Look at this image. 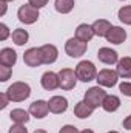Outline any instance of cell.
Here are the masks:
<instances>
[{
    "instance_id": "52a82bcc",
    "label": "cell",
    "mask_w": 131,
    "mask_h": 133,
    "mask_svg": "<svg viewBox=\"0 0 131 133\" xmlns=\"http://www.w3.org/2000/svg\"><path fill=\"white\" fill-rule=\"evenodd\" d=\"M59 79H60V88L62 90H72L76 87V82H77L76 70L62 68L59 71Z\"/></svg>"
},
{
    "instance_id": "484cf974",
    "label": "cell",
    "mask_w": 131,
    "mask_h": 133,
    "mask_svg": "<svg viewBox=\"0 0 131 133\" xmlns=\"http://www.w3.org/2000/svg\"><path fill=\"white\" fill-rule=\"evenodd\" d=\"M119 90H120L122 95L131 98V82H122V84L119 85Z\"/></svg>"
},
{
    "instance_id": "2e32d148",
    "label": "cell",
    "mask_w": 131,
    "mask_h": 133,
    "mask_svg": "<svg viewBox=\"0 0 131 133\" xmlns=\"http://www.w3.org/2000/svg\"><path fill=\"white\" fill-rule=\"evenodd\" d=\"M17 62V53L12 48H3L0 51V64L6 66H12Z\"/></svg>"
},
{
    "instance_id": "e0dca14e",
    "label": "cell",
    "mask_w": 131,
    "mask_h": 133,
    "mask_svg": "<svg viewBox=\"0 0 131 133\" xmlns=\"http://www.w3.org/2000/svg\"><path fill=\"white\" fill-rule=\"evenodd\" d=\"M117 74L123 79H131V57H122L117 62Z\"/></svg>"
},
{
    "instance_id": "ba28073f",
    "label": "cell",
    "mask_w": 131,
    "mask_h": 133,
    "mask_svg": "<svg viewBox=\"0 0 131 133\" xmlns=\"http://www.w3.org/2000/svg\"><path fill=\"white\" fill-rule=\"evenodd\" d=\"M23 61L28 66H39L40 64H43V54H42V50L40 48H30L25 51L23 54Z\"/></svg>"
},
{
    "instance_id": "d590c367",
    "label": "cell",
    "mask_w": 131,
    "mask_h": 133,
    "mask_svg": "<svg viewBox=\"0 0 131 133\" xmlns=\"http://www.w3.org/2000/svg\"><path fill=\"white\" fill-rule=\"evenodd\" d=\"M108 133H119V132H108Z\"/></svg>"
},
{
    "instance_id": "277c9868",
    "label": "cell",
    "mask_w": 131,
    "mask_h": 133,
    "mask_svg": "<svg viewBox=\"0 0 131 133\" xmlns=\"http://www.w3.org/2000/svg\"><path fill=\"white\" fill-rule=\"evenodd\" d=\"M86 48H88V43L86 42H82L76 37H71L68 39L65 43V51L69 57H80L86 53Z\"/></svg>"
},
{
    "instance_id": "cb8c5ba5",
    "label": "cell",
    "mask_w": 131,
    "mask_h": 133,
    "mask_svg": "<svg viewBox=\"0 0 131 133\" xmlns=\"http://www.w3.org/2000/svg\"><path fill=\"white\" fill-rule=\"evenodd\" d=\"M119 20L123 22L125 25H131V5H127V6H122L119 9Z\"/></svg>"
},
{
    "instance_id": "9c48e42d",
    "label": "cell",
    "mask_w": 131,
    "mask_h": 133,
    "mask_svg": "<svg viewBox=\"0 0 131 133\" xmlns=\"http://www.w3.org/2000/svg\"><path fill=\"white\" fill-rule=\"evenodd\" d=\"M40 84H42V87H43L45 90L53 91V90H56V88L60 87L59 74H56V73H53V71H46V73H43V76H42V79H40Z\"/></svg>"
},
{
    "instance_id": "6da1fadb",
    "label": "cell",
    "mask_w": 131,
    "mask_h": 133,
    "mask_svg": "<svg viewBox=\"0 0 131 133\" xmlns=\"http://www.w3.org/2000/svg\"><path fill=\"white\" fill-rule=\"evenodd\" d=\"M6 95H8L9 101H12V102H22V101L30 98L31 87L26 82H14L12 85L8 87Z\"/></svg>"
},
{
    "instance_id": "1f68e13d",
    "label": "cell",
    "mask_w": 131,
    "mask_h": 133,
    "mask_svg": "<svg viewBox=\"0 0 131 133\" xmlns=\"http://www.w3.org/2000/svg\"><path fill=\"white\" fill-rule=\"evenodd\" d=\"M123 129L131 130V115H130V116H127V118L123 119Z\"/></svg>"
},
{
    "instance_id": "5bb4252c",
    "label": "cell",
    "mask_w": 131,
    "mask_h": 133,
    "mask_svg": "<svg viewBox=\"0 0 131 133\" xmlns=\"http://www.w3.org/2000/svg\"><path fill=\"white\" fill-rule=\"evenodd\" d=\"M105 37H106L108 42H111L114 45H120L127 39V31L123 28H120V26H111V30L108 31V34Z\"/></svg>"
},
{
    "instance_id": "7a4b0ae2",
    "label": "cell",
    "mask_w": 131,
    "mask_h": 133,
    "mask_svg": "<svg viewBox=\"0 0 131 133\" xmlns=\"http://www.w3.org/2000/svg\"><path fill=\"white\" fill-rule=\"evenodd\" d=\"M76 74H77L79 81L90 82V81L97 77V70H96V66H94V64L91 61H82L76 66Z\"/></svg>"
},
{
    "instance_id": "7402d4cb",
    "label": "cell",
    "mask_w": 131,
    "mask_h": 133,
    "mask_svg": "<svg viewBox=\"0 0 131 133\" xmlns=\"http://www.w3.org/2000/svg\"><path fill=\"white\" fill-rule=\"evenodd\" d=\"M11 39H12V42L16 43V45H19V46H22V45H25L26 42H28V39H30V34L26 30H23V28H17V30H14L12 34H11Z\"/></svg>"
},
{
    "instance_id": "8992f818",
    "label": "cell",
    "mask_w": 131,
    "mask_h": 133,
    "mask_svg": "<svg viewBox=\"0 0 131 133\" xmlns=\"http://www.w3.org/2000/svg\"><path fill=\"white\" fill-rule=\"evenodd\" d=\"M117 79H119V74L116 70H110V68H103L97 73V84L100 87H106V88H111L117 84Z\"/></svg>"
},
{
    "instance_id": "83f0119b",
    "label": "cell",
    "mask_w": 131,
    "mask_h": 133,
    "mask_svg": "<svg viewBox=\"0 0 131 133\" xmlns=\"http://www.w3.org/2000/svg\"><path fill=\"white\" fill-rule=\"evenodd\" d=\"M48 2H49V0H28V3H30V5H33L34 8H37V9H40V8H43V6H46V5H48Z\"/></svg>"
},
{
    "instance_id": "44dd1931",
    "label": "cell",
    "mask_w": 131,
    "mask_h": 133,
    "mask_svg": "<svg viewBox=\"0 0 131 133\" xmlns=\"http://www.w3.org/2000/svg\"><path fill=\"white\" fill-rule=\"evenodd\" d=\"M93 30H94V34L99 36V37H105L108 31L111 30V23L105 19H99L93 23Z\"/></svg>"
},
{
    "instance_id": "8d00e7d4",
    "label": "cell",
    "mask_w": 131,
    "mask_h": 133,
    "mask_svg": "<svg viewBox=\"0 0 131 133\" xmlns=\"http://www.w3.org/2000/svg\"><path fill=\"white\" fill-rule=\"evenodd\" d=\"M6 2H12V0H6Z\"/></svg>"
},
{
    "instance_id": "ffe728a7",
    "label": "cell",
    "mask_w": 131,
    "mask_h": 133,
    "mask_svg": "<svg viewBox=\"0 0 131 133\" xmlns=\"http://www.w3.org/2000/svg\"><path fill=\"white\" fill-rule=\"evenodd\" d=\"M9 118L14 124H26L30 121V113L25 111L23 108H14L9 113Z\"/></svg>"
},
{
    "instance_id": "d6a6232c",
    "label": "cell",
    "mask_w": 131,
    "mask_h": 133,
    "mask_svg": "<svg viewBox=\"0 0 131 133\" xmlns=\"http://www.w3.org/2000/svg\"><path fill=\"white\" fill-rule=\"evenodd\" d=\"M6 12V0H2V12H0V16H3Z\"/></svg>"
},
{
    "instance_id": "d4e9b609",
    "label": "cell",
    "mask_w": 131,
    "mask_h": 133,
    "mask_svg": "<svg viewBox=\"0 0 131 133\" xmlns=\"http://www.w3.org/2000/svg\"><path fill=\"white\" fill-rule=\"evenodd\" d=\"M11 73H12L11 66L2 65L0 66V81H2V82H6V81L11 77Z\"/></svg>"
},
{
    "instance_id": "4fadbf2b",
    "label": "cell",
    "mask_w": 131,
    "mask_h": 133,
    "mask_svg": "<svg viewBox=\"0 0 131 133\" xmlns=\"http://www.w3.org/2000/svg\"><path fill=\"white\" fill-rule=\"evenodd\" d=\"M40 50H42V54H43V64L51 65V64H54V62L57 61V57H59V50H57L54 45L46 43V45L40 46Z\"/></svg>"
},
{
    "instance_id": "4dcf8cb0",
    "label": "cell",
    "mask_w": 131,
    "mask_h": 133,
    "mask_svg": "<svg viewBox=\"0 0 131 133\" xmlns=\"http://www.w3.org/2000/svg\"><path fill=\"white\" fill-rule=\"evenodd\" d=\"M8 102H9V98L6 95V91L5 93H0V108H6Z\"/></svg>"
},
{
    "instance_id": "4316f807",
    "label": "cell",
    "mask_w": 131,
    "mask_h": 133,
    "mask_svg": "<svg viewBox=\"0 0 131 133\" xmlns=\"http://www.w3.org/2000/svg\"><path fill=\"white\" fill-rule=\"evenodd\" d=\"M9 133H28V129H25L23 124H16L9 129Z\"/></svg>"
},
{
    "instance_id": "f1b7e54d",
    "label": "cell",
    "mask_w": 131,
    "mask_h": 133,
    "mask_svg": "<svg viewBox=\"0 0 131 133\" xmlns=\"http://www.w3.org/2000/svg\"><path fill=\"white\" fill-rule=\"evenodd\" d=\"M9 36V30L5 23H0V40H6Z\"/></svg>"
},
{
    "instance_id": "d6986e66",
    "label": "cell",
    "mask_w": 131,
    "mask_h": 133,
    "mask_svg": "<svg viewBox=\"0 0 131 133\" xmlns=\"http://www.w3.org/2000/svg\"><path fill=\"white\" fill-rule=\"evenodd\" d=\"M120 107V99L114 95H106V98L103 99V104H102V108L108 113H113L116 111L117 108Z\"/></svg>"
},
{
    "instance_id": "3957f363",
    "label": "cell",
    "mask_w": 131,
    "mask_h": 133,
    "mask_svg": "<svg viewBox=\"0 0 131 133\" xmlns=\"http://www.w3.org/2000/svg\"><path fill=\"white\" fill-rule=\"evenodd\" d=\"M106 98V91L102 88V87H91L86 90L85 93V102L91 107V108H97V107H102L103 104V99Z\"/></svg>"
},
{
    "instance_id": "8fae6325",
    "label": "cell",
    "mask_w": 131,
    "mask_h": 133,
    "mask_svg": "<svg viewBox=\"0 0 131 133\" xmlns=\"http://www.w3.org/2000/svg\"><path fill=\"white\" fill-rule=\"evenodd\" d=\"M48 111H49V107H48L46 101L39 99V101H34L33 104L30 105V115L34 116V118H37V119L45 118L48 115Z\"/></svg>"
},
{
    "instance_id": "603a6c76",
    "label": "cell",
    "mask_w": 131,
    "mask_h": 133,
    "mask_svg": "<svg viewBox=\"0 0 131 133\" xmlns=\"http://www.w3.org/2000/svg\"><path fill=\"white\" fill-rule=\"evenodd\" d=\"M74 0H56L54 6H56V11L60 12V14H68L72 11L74 8Z\"/></svg>"
},
{
    "instance_id": "74e56055",
    "label": "cell",
    "mask_w": 131,
    "mask_h": 133,
    "mask_svg": "<svg viewBox=\"0 0 131 133\" xmlns=\"http://www.w3.org/2000/svg\"><path fill=\"white\" fill-rule=\"evenodd\" d=\"M122 2H123V0H122Z\"/></svg>"
},
{
    "instance_id": "7c38bea8",
    "label": "cell",
    "mask_w": 131,
    "mask_h": 133,
    "mask_svg": "<svg viewBox=\"0 0 131 133\" xmlns=\"http://www.w3.org/2000/svg\"><path fill=\"white\" fill-rule=\"evenodd\" d=\"M97 57H99V61H100L102 64H105V65H113V64L119 62V56H117V53H116L114 50L108 48V46H103V48L97 51Z\"/></svg>"
},
{
    "instance_id": "e575fe53",
    "label": "cell",
    "mask_w": 131,
    "mask_h": 133,
    "mask_svg": "<svg viewBox=\"0 0 131 133\" xmlns=\"http://www.w3.org/2000/svg\"><path fill=\"white\" fill-rule=\"evenodd\" d=\"M34 133H48V132H45V130H42V129H39V130H35Z\"/></svg>"
},
{
    "instance_id": "9a60e30c",
    "label": "cell",
    "mask_w": 131,
    "mask_h": 133,
    "mask_svg": "<svg viewBox=\"0 0 131 133\" xmlns=\"http://www.w3.org/2000/svg\"><path fill=\"white\" fill-rule=\"evenodd\" d=\"M94 30H93V25H88V23H82L77 26L76 30V39L82 40V42H90L93 37H94Z\"/></svg>"
},
{
    "instance_id": "30bf717a",
    "label": "cell",
    "mask_w": 131,
    "mask_h": 133,
    "mask_svg": "<svg viewBox=\"0 0 131 133\" xmlns=\"http://www.w3.org/2000/svg\"><path fill=\"white\" fill-rule=\"evenodd\" d=\"M48 107H49V111L54 115L65 113L66 108H68V99L63 96H53L48 101Z\"/></svg>"
},
{
    "instance_id": "ac0fdd59",
    "label": "cell",
    "mask_w": 131,
    "mask_h": 133,
    "mask_svg": "<svg viewBox=\"0 0 131 133\" xmlns=\"http://www.w3.org/2000/svg\"><path fill=\"white\" fill-rule=\"evenodd\" d=\"M93 110H94V108H91L85 101H80V102H77L76 107H74V115H76L77 118H80V119H86V118H90V116L93 115Z\"/></svg>"
},
{
    "instance_id": "836d02e7",
    "label": "cell",
    "mask_w": 131,
    "mask_h": 133,
    "mask_svg": "<svg viewBox=\"0 0 131 133\" xmlns=\"http://www.w3.org/2000/svg\"><path fill=\"white\" fill-rule=\"evenodd\" d=\"M79 133H94V132L90 130V129H85V130H82V132H79Z\"/></svg>"
},
{
    "instance_id": "f546056e",
    "label": "cell",
    "mask_w": 131,
    "mask_h": 133,
    "mask_svg": "<svg viewBox=\"0 0 131 133\" xmlns=\"http://www.w3.org/2000/svg\"><path fill=\"white\" fill-rule=\"evenodd\" d=\"M59 133H79V130H77L74 125H69V124H68V125H63V127L59 130Z\"/></svg>"
},
{
    "instance_id": "5b68a950",
    "label": "cell",
    "mask_w": 131,
    "mask_h": 133,
    "mask_svg": "<svg viewBox=\"0 0 131 133\" xmlns=\"http://www.w3.org/2000/svg\"><path fill=\"white\" fill-rule=\"evenodd\" d=\"M17 17H19V20H20L22 23H25V25H33V23L37 22V19H39V9L34 8L33 5H30V3L22 5V6L19 8V11H17Z\"/></svg>"
}]
</instances>
